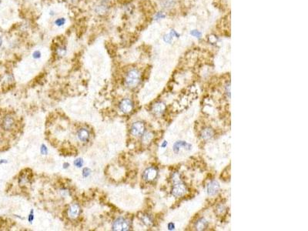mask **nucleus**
Returning a JSON list of instances; mask_svg holds the SVG:
<instances>
[{
    "instance_id": "f257e3e1",
    "label": "nucleus",
    "mask_w": 308,
    "mask_h": 231,
    "mask_svg": "<svg viewBox=\"0 0 308 231\" xmlns=\"http://www.w3.org/2000/svg\"><path fill=\"white\" fill-rule=\"evenodd\" d=\"M140 81V73L137 69H131L127 72L125 78V83L129 88H134Z\"/></svg>"
},
{
    "instance_id": "f03ea898",
    "label": "nucleus",
    "mask_w": 308,
    "mask_h": 231,
    "mask_svg": "<svg viewBox=\"0 0 308 231\" xmlns=\"http://www.w3.org/2000/svg\"><path fill=\"white\" fill-rule=\"evenodd\" d=\"M173 183H174L173 190H172V194H173V195L177 197L184 195L186 191V186H185V185L183 183V182L181 181L180 178V174L178 173L173 174Z\"/></svg>"
},
{
    "instance_id": "7ed1b4c3",
    "label": "nucleus",
    "mask_w": 308,
    "mask_h": 231,
    "mask_svg": "<svg viewBox=\"0 0 308 231\" xmlns=\"http://www.w3.org/2000/svg\"><path fill=\"white\" fill-rule=\"evenodd\" d=\"M130 228V223L129 220L123 217H119L114 221L113 224V230L116 231L129 230Z\"/></svg>"
},
{
    "instance_id": "20e7f679",
    "label": "nucleus",
    "mask_w": 308,
    "mask_h": 231,
    "mask_svg": "<svg viewBox=\"0 0 308 231\" xmlns=\"http://www.w3.org/2000/svg\"><path fill=\"white\" fill-rule=\"evenodd\" d=\"M145 131V126L142 122H136L131 127V133L135 137L143 135Z\"/></svg>"
},
{
    "instance_id": "39448f33",
    "label": "nucleus",
    "mask_w": 308,
    "mask_h": 231,
    "mask_svg": "<svg viewBox=\"0 0 308 231\" xmlns=\"http://www.w3.org/2000/svg\"><path fill=\"white\" fill-rule=\"evenodd\" d=\"M119 109L124 113H129L133 109V103L129 99H124L119 103Z\"/></svg>"
},
{
    "instance_id": "423d86ee",
    "label": "nucleus",
    "mask_w": 308,
    "mask_h": 231,
    "mask_svg": "<svg viewBox=\"0 0 308 231\" xmlns=\"http://www.w3.org/2000/svg\"><path fill=\"white\" fill-rule=\"evenodd\" d=\"M157 176V170L154 167H149L143 173V177L146 181L150 182L154 180Z\"/></svg>"
},
{
    "instance_id": "0eeeda50",
    "label": "nucleus",
    "mask_w": 308,
    "mask_h": 231,
    "mask_svg": "<svg viewBox=\"0 0 308 231\" xmlns=\"http://www.w3.org/2000/svg\"><path fill=\"white\" fill-rule=\"evenodd\" d=\"M80 213V206L76 203H74L70 206V207L68 210V216L71 219H75L79 216Z\"/></svg>"
},
{
    "instance_id": "6e6552de",
    "label": "nucleus",
    "mask_w": 308,
    "mask_h": 231,
    "mask_svg": "<svg viewBox=\"0 0 308 231\" xmlns=\"http://www.w3.org/2000/svg\"><path fill=\"white\" fill-rule=\"evenodd\" d=\"M14 125V119L11 116L7 115L4 117L2 120V127L6 130H9L12 129Z\"/></svg>"
},
{
    "instance_id": "1a4fd4ad",
    "label": "nucleus",
    "mask_w": 308,
    "mask_h": 231,
    "mask_svg": "<svg viewBox=\"0 0 308 231\" xmlns=\"http://www.w3.org/2000/svg\"><path fill=\"white\" fill-rule=\"evenodd\" d=\"M219 190V185L216 181L210 182L207 186L208 194L210 196H214L217 194Z\"/></svg>"
},
{
    "instance_id": "9d476101",
    "label": "nucleus",
    "mask_w": 308,
    "mask_h": 231,
    "mask_svg": "<svg viewBox=\"0 0 308 231\" xmlns=\"http://www.w3.org/2000/svg\"><path fill=\"white\" fill-rule=\"evenodd\" d=\"M77 136H78L79 140H81L82 142H86L89 140V131L86 129H80V130H79L78 133H77Z\"/></svg>"
},
{
    "instance_id": "9b49d317",
    "label": "nucleus",
    "mask_w": 308,
    "mask_h": 231,
    "mask_svg": "<svg viewBox=\"0 0 308 231\" xmlns=\"http://www.w3.org/2000/svg\"><path fill=\"white\" fill-rule=\"evenodd\" d=\"M181 149H184V150H190V146L188 144V143H185V142L183 141H180L175 143L174 146H173V150H174L176 153H178Z\"/></svg>"
},
{
    "instance_id": "f8f14e48",
    "label": "nucleus",
    "mask_w": 308,
    "mask_h": 231,
    "mask_svg": "<svg viewBox=\"0 0 308 231\" xmlns=\"http://www.w3.org/2000/svg\"><path fill=\"white\" fill-rule=\"evenodd\" d=\"M165 105H164L163 102H157V103L154 104V106L153 107V111L155 114L156 115H160L163 113V111L165 110Z\"/></svg>"
},
{
    "instance_id": "ddd939ff",
    "label": "nucleus",
    "mask_w": 308,
    "mask_h": 231,
    "mask_svg": "<svg viewBox=\"0 0 308 231\" xmlns=\"http://www.w3.org/2000/svg\"><path fill=\"white\" fill-rule=\"evenodd\" d=\"M107 0H102L100 3L99 4V6H96V10H97L98 13H104L107 11L108 9V6H107L106 4Z\"/></svg>"
},
{
    "instance_id": "4468645a",
    "label": "nucleus",
    "mask_w": 308,
    "mask_h": 231,
    "mask_svg": "<svg viewBox=\"0 0 308 231\" xmlns=\"http://www.w3.org/2000/svg\"><path fill=\"white\" fill-rule=\"evenodd\" d=\"M207 227V222H206V220L204 219H200L196 224V228L198 230H203L204 229H206V227Z\"/></svg>"
},
{
    "instance_id": "2eb2a0df",
    "label": "nucleus",
    "mask_w": 308,
    "mask_h": 231,
    "mask_svg": "<svg viewBox=\"0 0 308 231\" xmlns=\"http://www.w3.org/2000/svg\"><path fill=\"white\" fill-rule=\"evenodd\" d=\"M214 136V132L210 129H205L202 133V137L204 140H209Z\"/></svg>"
},
{
    "instance_id": "dca6fc26",
    "label": "nucleus",
    "mask_w": 308,
    "mask_h": 231,
    "mask_svg": "<svg viewBox=\"0 0 308 231\" xmlns=\"http://www.w3.org/2000/svg\"><path fill=\"white\" fill-rule=\"evenodd\" d=\"M56 53H57L58 56H63L66 55V48L64 46H61L58 47L57 50H56Z\"/></svg>"
},
{
    "instance_id": "f3484780",
    "label": "nucleus",
    "mask_w": 308,
    "mask_h": 231,
    "mask_svg": "<svg viewBox=\"0 0 308 231\" xmlns=\"http://www.w3.org/2000/svg\"><path fill=\"white\" fill-rule=\"evenodd\" d=\"M65 23H66V19L63 18V17H62V18L56 19V20H55V22H54L55 25H56V26H58V27L63 26V25L65 24Z\"/></svg>"
},
{
    "instance_id": "a211bd4d",
    "label": "nucleus",
    "mask_w": 308,
    "mask_h": 231,
    "mask_svg": "<svg viewBox=\"0 0 308 231\" xmlns=\"http://www.w3.org/2000/svg\"><path fill=\"white\" fill-rule=\"evenodd\" d=\"M152 138H153L152 133H145L144 135H143V141L144 142V143H149V142L152 140Z\"/></svg>"
},
{
    "instance_id": "6ab92c4d",
    "label": "nucleus",
    "mask_w": 308,
    "mask_h": 231,
    "mask_svg": "<svg viewBox=\"0 0 308 231\" xmlns=\"http://www.w3.org/2000/svg\"><path fill=\"white\" fill-rule=\"evenodd\" d=\"M142 220H143V222L145 224H146V225H150V224H152V219H151L150 216H148V215H144V216H143V217H142Z\"/></svg>"
},
{
    "instance_id": "aec40b11",
    "label": "nucleus",
    "mask_w": 308,
    "mask_h": 231,
    "mask_svg": "<svg viewBox=\"0 0 308 231\" xmlns=\"http://www.w3.org/2000/svg\"><path fill=\"white\" fill-rule=\"evenodd\" d=\"M74 164H75L76 167H81L83 165V160L81 159V158H80V159H76L75 162H74Z\"/></svg>"
},
{
    "instance_id": "412c9836",
    "label": "nucleus",
    "mask_w": 308,
    "mask_h": 231,
    "mask_svg": "<svg viewBox=\"0 0 308 231\" xmlns=\"http://www.w3.org/2000/svg\"><path fill=\"white\" fill-rule=\"evenodd\" d=\"M33 57L34 59H39L41 57V53L39 50H36L34 53H33Z\"/></svg>"
},
{
    "instance_id": "4be33fe9",
    "label": "nucleus",
    "mask_w": 308,
    "mask_h": 231,
    "mask_svg": "<svg viewBox=\"0 0 308 231\" xmlns=\"http://www.w3.org/2000/svg\"><path fill=\"white\" fill-rule=\"evenodd\" d=\"M40 151H41V153L43 155H46L47 153H48V150H47L46 146L45 145H42V146H41Z\"/></svg>"
},
{
    "instance_id": "5701e85b",
    "label": "nucleus",
    "mask_w": 308,
    "mask_h": 231,
    "mask_svg": "<svg viewBox=\"0 0 308 231\" xmlns=\"http://www.w3.org/2000/svg\"><path fill=\"white\" fill-rule=\"evenodd\" d=\"M90 172H91V170H89V169L85 168L84 170H83V177H87L88 176H89V174H90Z\"/></svg>"
},
{
    "instance_id": "b1692460",
    "label": "nucleus",
    "mask_w": 308,
    "mask_h": 231,
    "mask_svg": "<svg viewBox=\"0 0 308 231\" xmlns=\"http://www.w3.org/2000/svg\"><path fill=\"white\" fill-rule=\"evenodd\" d=\"M191 34L193 35V36H194L195 37H198V38H200V36H201V33H200V32H198V31H197V30H193V31L191 33Z\"/></svg>"
},
{
    "instance_id": "393cba45",
    "label": "nucleus",
    "mask_w": 308,
    "mask_h": 231,
    "mask_svg": "<svg viewBox=\"0 0 308 231\" xmlns=\"http://www.w3.org/2000/svg\"><path fill=\"white\" fill-rule=\"evenodd\" d=\"M171 39H172V37L170 36V35H168V36H165V37H164V40H165V42H170Z\"/></svg>"
},
{
    "instance_id": "a878e982",
    "label": "nucleus",
    "mask_w": 308,
    "mask_h": 231,
    "mask_svg": "<svg viewBox=\"0 0 308 231\" xmlns=\"http://www.w3.org/2000/svg\"><path fill=\"white\" fill-rule=\"evenodd\" d=\"M164 17V15L163 14H162V13H160V12H159V13L156 15V19H160V18H163Z\"/></svg>"
},
{
    "instance_id": "bb28decb",
    "label": "nucleus",
    "mask_w": 308,
    "mask_h": 231,
    "mask_svg": "<svg viewBox=\"0 0 308 231\" xmlns=\"http://www.w3.org/2000/svg\"><path fill=\"white\" fill-rule=\"evenodd\" d=\"M2 38L0 37V46H2Z\"/></svg>"
}]
</instances>
